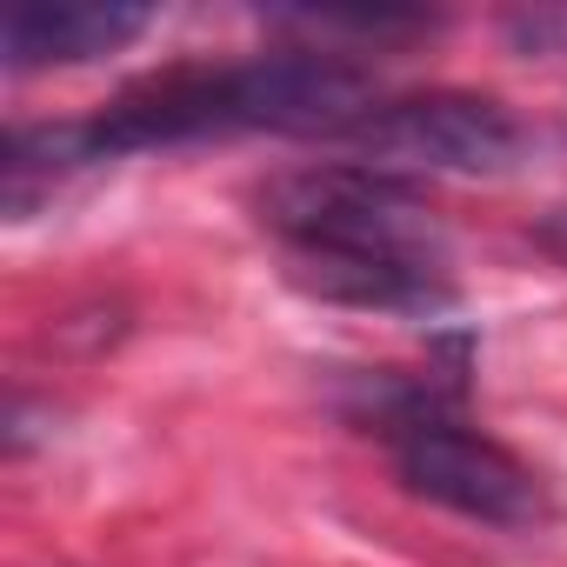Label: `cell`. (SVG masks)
I'll use <instances>...</instances> for the list:
<instances>
[{
	"label": "cell",
	"mask_w": 567,
	"mask_h": 567,
	"mask_svg": "<svg viewBox=\"0 0 567 567\" xmlns=\"http://www.w3.org/2000/svg\"><path fill=\"white\" fill-rule=\"evenodd\" d=\"M154 28V8H121V0H61V8H14L0 28L8 68H81L101 54H121Z\"/></svg>",
	"instance_id": "obj_5"
},
{
	"label": "cell",
	"mask_w": 567,
	"mask_h": 567,
	"mask_svg": "<svg viewBox=\"0 0 567 567\" xmlns=\"http://www.w3.org/2000/svg\"><path fill=\"white\" fill-rule=\"evenodd\" d=\"M260 220L288 254H334V260H401L447 274V234L434 207L381 167L328 161L260 187Z\"/></svg>",
	"instance_id": "obj_2"
},
{
	"label": "cell",
	"mask_w": 567,
	"mask_h": 567,
	"mask_svg": "<svg viewBox=\"0 0 567 567\" xmlns=\"http://www.w3.org/2000/svg\"><path fill=\"white\" fill-rule=\"evenodd\" d=\"M540 247H547V254L567 267V207H554V214L540 220Z\"/></svg>",
	"instance_id": "obj_7"
},
{
	"label": "cell",
	"mask_w": 567,
	"mask_h": 567,
	"mask_svg": "<svg viewBox=\"0 0 567 567\" xmlns=\"http://www.w3.org/2000/svg\"><path fill=\"white\" fill-rule=\"evenodd\" d=\"M361 167H421V174H507L520 161V127L487 94H408L381 101L341 134Z\"/></svg>",
	"instance_id": "obj_4"
},
{
	"label": "cell",
	"mask_w": 567,
	"mask_h": 567,
	"mask_svg": "<svg viewBox=\"0 0 567 567\" xmlns=\"http://www.w3.org/2000/svg\"><path fill=\"white\" fill-rule=\"evenodd\" d=\"M288 280L334 308H374V315H441L454 301L441 267H401V260H334V254H288Z\"/></svg>",
	"instance_id": "obj_6"
},
{
	"label": "cell",
	"mask_w": 567,
	"mask_h": 567,
	"mask_svg": "<svg viewBox=\"0 0 567 567\" xmlns=\"http://www.w3.org/2000/svg\"><path fill=\"white\" fill-rule=\"evenodd\" d=\"M381 107L374 74H361L341 54L288 48V54H260L234 68H174L121 101H107L87 121L61 127H21L8 134V187L28 174H61L141 147H181V141H220V134H321L341 141L354 121Z\"/></svg>",
	"instance_id": "obj_1"
},
{
	"label": "cell",
	"mask_w": 567,
	"mask_h": 567,
	"mask_svg": "<svg viewBox=\"0 0 567 567\" xmlns=\"http://www.w3.org/2000/svg\"><path fill=\"white\" fill-rule=\"evenodd\" d=\"M388 447H394V474L408 481V494H421L447 514H467L487 527H527L547 507L534 467L514 461L501 441L474 434L467 421H454L447 408L408 414L401 427H388Z\"/></svg>",
	"instance_id": "obj_3"
}]
</instances>
